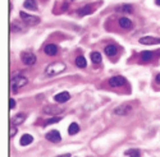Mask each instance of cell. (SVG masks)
Returning a JSON list of instances; mask_svg holds the SVG:
<instances>
[{"label":"cell","instance_id":"1","mask_svg":"<svg viewBox=\"0 0 160 157\" xmlns=\"http://www.w3.org/2000/svg\"><path fill=\"white\" fill-rule=\"evenodd\" d=\"M65 64L62 63V61H55V63H51L50 65H48V68L45 70L46 75L49 77H54V75H58L60 73H63L65 70Z\"/></svg>","mask_w":160,"mask_h":157},{"label":"cell","instance_id":"2","mask_svg":"<svg viewBox=\"0 0 160 157\" xmlns=\"http://www.w3.org/2000/svg\"><path fill=\"white\" fill-rule=\"evenodd\" d=\"M27 78L23 77V75H16L12 78V89L13 92H17V91L22 87H24L26 84H27Z\"/></svg>","mask_w":160,"mask_h":157},{"label":"cell","instance_id":"3","mask_svg":"<svg viewBox=\"0 0 160 157\" xmlns=\"http://www.w3.org/2000/svg\"><path fill=\"white\" fill-rule=\"evenodd\" d=\"M19 17L22 18L23 23L28 24V26H36V24L40 23V18H38V17L30 16V14H27V13H24V12H21V13H19Z\"/></svg>","mask_w":160,"mask_h":157},{"label":"cell","instance_id":"4","mask_svg":"<svg viewBox=\"0 0 160 157\" xmlns=\"http://www.w3.org/2000/svg\"><path fill=\"white\" fill-rule=\"evenodd\" d=\"M21 59L26 65H33L36 63V55L31 51H23L21 54Z\"/></svg>","mask_w":160,"mask_h":157},{"label":"cell","instance_id":"5","mask_svg":"<svg viewBox=\"0 0 160 157\" xmlns=\"http://www.w3.org/2000/svg\"><path fill=\"white\" fill-rule=\"evenodd\" d=\"M124 84H126V78L122 77V75H115V77H112L109 79V86L115 87V88L122 87Z\"/></svg>","mask_w":160,"mask_h":157},{"label":"cell","instance_id":"6","mask_svg":"<svg viewBox=\"0 0 160 157\" xmlns=\"http://www.w3.org/2000/svg\"><path fill=\"white\" fill-rule=\"evenodd\" d=\"M140 44L141 45H156V44H160V38L151 37V36H146V37L140 38Z\"/></svg>","mask_w":160,"mask_h":157},{"label":"cell","instance_id":"7","mask_svg":"<svg viewBox=\"0 0 160 157\" xmlns=\"http://www.w3.org/2000/svg\"><path fill=\"white\" fill-rule=\"evenodd\" d=\"M131 111H132V106L131 105H126V103H123V105H121V106L114 109V112L117 115H127Z\"/></svg>","mask_w":160,"mask_h":157},{"label":"cell","instance_id":"8","mask_svg":"<svg viewBox=\"0 0 160 157\" xmlns=\"http://www.w3.org/2000/svg\"><path fill=\"white\" fill-rule=\"evenodd\" d=\"M46 139L52 142V143H57V142H60L62 138H60V134H59L58 130H51V132H49L46 134Z\"/></svg>","mask_w":160,"mask_h":157},{"label":"cell","instance_id":"9","mask_svg":"<svg viewBox=\"0 0 160 157\" xmlns=\"http://www.w3.org/2000/svg\"><path fill=\"white\" fill-rule=\"evenodd\" d=\"M45 54L49 55V56L57 55V54H58V47H57V45H54V44L46 45V46H45Z\"/></svg>","mask_w":160,"mask_h":157},{"label":"cell","instance_id":"10","mask_svg":"<svg viewBox=\"0 0 160 157\" xmlns=\"http://www.w3.org/2000/svg\"><path fill=\"white\" fill-rule=\"evenodd\" d=\"M69 98H71V95H69L68 92H60V93H58V95L54 96V100H55L57 102H59V103L67 102Z\"/></svg>","mask_w":160,"mask_h":157},{"label":"cell","instance_id":"11","mask_svg":"<svg viewBox=\"0 0 160 157\" xmlns=\"http://www.w3.org/2000/svg\"><path fill=\"white\" fill-rule=\"evenodd\" d=\"M26 117H27V115L26 114H17L16 116H13V119H12V123L14 124V125H19V124H22L24 120H26Z\"/></svg>","mask_w":160,"mask_h":157},{"label":"cell","instance_id":"12","mask_svg":"<svg viewBox=\"0 0 160 157\" xmlns=\"http://www.w3.org/2000/svg\"><path fill=\"white\" fill-rule=\"evenodd\" d=\"M33 142V137L31 134H23L21 138V145L22 146H28Z\"/></svg>","mask_w":160,"mask_h":157},{"label":"cell","instance_id":"13","mask_svg":"<svg viewBox=\"0 0 160 157\" xmlns=\"http://www.w3.org/2000/svg\"><path fill=\"white\" fill-rule=\"evenodd\" d=\"M119 26H121L122 28L128 30V28H132V22H131V19H128V18L123 17V18L119 19Z\"/></svg>","mask_w":160,"mask_h":157},{"label":"cell","instance_id":"14","mask_svg":"<svg viewBox=\"0 0 160 157\" xmlns=\"http://www.w3.org/2000/svg\"><path fill=\"white\" fill-rule=\"evenodd\" d=\"M23 7L26 9H31V10H36L37 9V3H36V0H26Z\"/></svg>","mask_w":160,"mask_h":157},{"label":"cell","instance_id":"15","mask_svg":"<svg viewBox=\"0 0 160 157\" xmlns=\"http://www.w3.org/2000/svg\"><path fill=\"white\" fill-rule=\"evenodd\" d=\"M92 13V7L91 5H86L83 8H79L78 9V14L79 16H88Z\"/></svg>","mask_w":160,"mask_h":157},{"label":"cell","instance_id":"16","mask_svg":"<svg viewBox=\"0 0 160 157\" xmlns=\"http://www.w3.org/2000/svg\"><path fill=\"white\" fill-rule=\"evenodd\" d=\"M44 112L45 114H59V112H63V109L60 107H52V106H49V107H45L44 109Z\"/></svg>","mask_w":160,"mask_h":157},{"label":"cell","instance_id":"17","mask_svg":"<svg viewBox=\"0 0 160 157\" xmlns=\"http://www.w3.org/2000/svg\"><path fill=\"white\" fill-rule=\"evenodd\" d=\"M105 54L108 56H114L117 54V47L114 45H108L105 47Z\"/></svg>","mask_w":160,"mask_h":157},{"label":"cell","instance_id":"18","mask_svg":"<svg viewBox=\"0 0 160 157\" xmlns=\"http://www.w3.org/2000/svg\"><path fill=\"white\" fill-rule=\"evenodd\" d=\"M76 65H77L78 68H86V65H87L86 58H85V56H77V59H76Z\"/></svg>","mask_w":160,"mask_h":157},{"label":"cell","instance_id":"19","mask_svg":"<svg viewBox=\"0 0 160 157\" xmlns=\"http://www.w3.org/2000/svg\"><path fill=\"white\" fill-rule=\"evenodd\" d=\"M78 132H79L78 124H77V123H72V124L69 125V128H68V133H69L71 136H74V134H77Z\"/></svg>","mask_w":160,"mask_h":157},{"label":"cell","instance_id":"20","mask_svg":"<svg viewBox=\"0 0 160 157\" xmlns=\"http://www.w3.org/2000/svg\"><path fill=\"white\" fill-rule=\"evenodd\" d=\"M152 59V52L151 51H142L141 52V60L142 61H150Z\"/></svg>","mask_w":160,"mask_h":157},{"label":"cell","instance_id":"21","mask_svg":"<svg viewBox=\"0 0 160 157\" xmlns=\"http://www.w3.org/2000/svg\"><path fill=\"white\" fill-rule=\"evenodd\" d=\"M91 60L94 64H100L101 63V55L99 54V52H91Z\"/></svg>","mask_w":160,"mask_h":157},{"label":"cell","instance_id":"22","mask_svg":"<svg viewBox=\"0 0 160 157\" xmlns=\"http://www.w3.org/2000/svg\"><path fill=\"white\" fill-rule=\"evenodd\" d=\"M124 155H127L128 157H141L140 150H128Z\"/></svg>","mask_w":160,"mask_h":157},{"label":"cell","instance_id":"23","mask_svg":"<svg viewBox=\"0 0 160 157\" xmlns=\"http://www.w3.org/2000/svg\"><path fill=\"white\" fill-rule=\"evenodd\" d=\"M117 10L118 12H124V13H132V7L131 5H119L117 7Z\"/></svg>","mask_w":160,"mask_h":157},{"label":"cell","instance_id":"24","mask_svg":"<svg viewBox=\"0 0 160 157\" xmlns=\"http://www.w3.org/2000/svg\"><path fill=\"white\" fill-rule=\"evenodd\" d=\"M58 121H60V117H59V116H55V117H51V119L46 120L44 125L46 126V125H50V124H55V123H58Z\"/></svg>","mask_w":160,"mask_h":157},{"label":"cell","instance_id":"25","mask_svg":"<svg viewBox=\"0 0 160 157\" xmlns=\"http://www.w3.org/2000/svg\"><path fill=\"white\" fill-rule=\"evenodd\" d=\"M17 134V128L16 126H12L10 128V137H14Z\"/></svg>","mask_w":160,"mask_h":157},{"label":"cell","instance_id":"26","mask_svg":"<svg viewBox=\"0 0 160 157\" xmlns=\"http://www.w3.org/2000/svg\"><path fill=\"white\" fill-rule=\"evenodd\" d=\"M9 107H10L12 110H13V109H14V107H16V101H14V100H13V98H10V100H9Z\"/></svg>","mask_w":160,"mask_h":157},{"label":"cell","instance_id":"27","mask_svg":"<svg viewBox=\"0 0 160 157\" xmlns=\"http://www.w3.org/2000/svg\"><path fill=\"white\" fill-rule=\"evenodd\" d=\"M155 82L160 83V74H158V75H156V78H155Z\"/></svg>","mask_w":160,"mask_h":157},{"label":"cell","instance_id":"28","mask_svg":"<svg viewBox=\"0 0 160 157\" xmlns=\"http://www.w3.org/2000/svg\"><path fill=\"white\" fill-rule=\"evenodd\" d=\"M58 157H71V155H69V153H64V155H60V156H58Z\"/></svg>","mask_w":160,"mask_h":157},{"label":"cell","instance_id":"29","mask_svg":"<svg viewBox=\"0 0 160 157\" xmlns=\"http://www.w3.org/2000/svg\"><path fill=\"white\" fill-rule=\"evenodd\" d=\"M155 2H156V4H158V5H160V0H155Z\"/></svg>","mask_w":160,"mask_h":157}]
</instances>
